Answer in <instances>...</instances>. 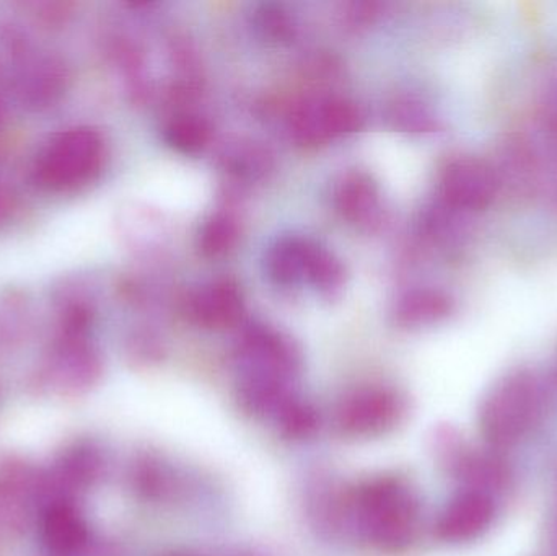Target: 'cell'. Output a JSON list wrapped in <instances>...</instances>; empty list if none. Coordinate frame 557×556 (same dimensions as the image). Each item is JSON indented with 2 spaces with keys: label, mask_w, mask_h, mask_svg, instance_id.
<instances>
[{
  "label": "cell",
  "mask_w": 557,
  "mask_h": 556,
  "mask_svg": "<svg viewBox=\"0 0 557 556\" xmlns=\"http://www.w3.org/2000/svg\"><path fill=\"white\" fill-rule=\"evenodd\" d=\"M354 508L363 538L380 551H405L418 535L421 505L401 477L367 480L354 493Z\"/></svg>",
  "instance_id": "cell-1"
},
{
  "label": "cell",
  "mask_w": 557,
  "mask_h": 556,
  "mask_svg": "<svg viewBox=\"0 0 557 556\" xmlns=\"http://www.w3.org/2000/svg\"><path fill=\"white\" fill-rule=\"evenodd\" d=\"M545 408L542 385L533 375L519 372L496 385L481 407L480 423L494 446H510L530 433Z\"/></svg>",
  "instance_id": "cell-2"
},
{
  "label": "cell",
  "mask_w": 557,
  "mask_h": 556,
  "mask_svg": "<svg viewBox=\"0 0 557 556\" xmlns=\"http://www.w3.org/2000/svg\"><path fill=\"white\" fill-rule=\"evenodd\" d=\"M103 160V144L95 131L74 127L55 134L36 159L33 178L48 191H67L94 178Z\"/></svg>",
  "instance_id": "cell-3"
},
{
  "label": "cell",
  "mask_w": 557,
  "mask_h": 556,
  "mask_svg": "<svg viewBox=\"0 0 557 556\" xmlns=\"http://www.w3.org/2000/svg\"><path fill=\"white\" fill-rule=\"evenodd\" d=\"M405 415V400L396 392L367 388L341 401L336 428L347 437H379L395 430Z\"/></svg>",
  "instance_id": "cell-4"
},
{
  "label": "cell",
  "mask_w": 557,
  "mask_h": 556,
  "mask_svg": "<svg viewBox=\"0 0 557 556\" xmlns=\"http://www.w3.org/2000/svg\"><path fill=\"white\" fill-rule=\"evenodd\" d=\"M496 505L483 490H465L455 496L438 518L435 534L447 544H467L490 531Z\"/></svg>",
  "instance_id": "cell-5"
},
{
  "label": "cell",
  "mask_w": 557,
  "mask_h": 556,
  "mask_svg": "<svg viewBox=\"0 0 557 556\" xmlns=\"http://www.w3.org/2000/svg\"><path fill=\"white\" fill-rule=\"evenodd\" d=\"M499 176L496 170L474 157L455 160L442 176V191L451 206L467 211L487 208L496 198Z\"/></svg>",
  "instance_id": "cell-6"
},
{
  "label": "cell",
  "mask_w": 557,
  "mask_h": 556,
  "mask_svg": "<svg viewBox=\"0 0 557 556\" xmlns=\"http://www.w3.org/2000/svg\"><path fill=\"white\" fill-rule=\"evenodd\" d=\"M41 538L52 554L72 555L87 544L88 529L72 506L54 505L42 518Z\"/></svg>",
  "instance_id": "cell-7"
},
{
  "label": "cell",
  "mask_w": 557,
  "mask_h": 556,
  "mask_svg": "<svg viewBox=\"0 0 557 556\" xmlns=\"http://www.w3.org/2000/svg\"><path fill=\"white\" fill-rule=\"evenodd\" d=\"M278 428L282 436L288 440H305L313 436L318 428L317 410L310 405L300 401L288 400L277 413Z\"/></svg>",
  "instance_id": "cell-8"
},
{
  "label": "cell",
  "mask_w": 557,
  "mask_h": 556,
  "mask_svg": "<svg viewBox=\"0 0 557 556\" xmlns=\"http://www.w3.org/2000/svg\"><path fill=\"white\" fill-rule=\"evenodd\" d=\"M448 312V302L438 294H422L416 297L412 307L408 309V317L414 322H431Z\"/></svg>",
  "instance_id": "cell-9"
},
{
  "label": "cell",
  "mask_w": 557,
  "mask_h": 556,
  "mask_svg": "<svg viewBox=\"0 0 557 556\" xmlns=\"http://www.w3.org/2000/svg\"><path fill=\"white\" fill-rule=\"evenodd\" d=\"M542 116L546 126L557 133V78L548 85L543 95Z\"/></svg>",
  "instance_id": "cell-10"
},
{
  "label": "cell",
  "mask_w": 557,
  "mask_h": 556,
  "mask_svg": "<svg viewBox=\"0 0 557 556\" xmlns=\"http://www.w3.org/2000/svg\"><path fill=\"white\" fill-rule=\"evenodd\" d=\"M12 198H10L9 193L5 189L0 188V225L10 218L12 214Z\"/></svg>",
  "instance_id": "cell-11"
},
{
  "label": "cell",
  "mask_w": 557,
  "mask_h": 556,
  "mask_svg": "<svg viewBox=\"0 0 557 556\" xmlns=\"http://www.w3.org/2000/svg\"><path fill=\"white\" fill-rule=\"evenodd\" d=\"M170 556H185V555H170Z\"/></svg>",
  "instance_id": "cell-12"
}]
</instances>
